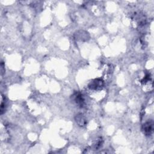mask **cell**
<instances>
[{
    "instance_id": "6da1fadb",
    "label": "cell",
    "mask_w": 154,
    "mask_h": 154,
    "mask_svg": "<svg viewBox=\"0 0 154 154\" xmlns=\"http://www.w3.org/2000/svg\"><path fill=\"white\" fill-rule=\"evenodd\" d=\"M72 100L80 107L83 108L85 105V99L83 94L79 92H75L71 96Z\"/></svg>"
},
{
    "instance_id": "7a4b0ae2",
    "label": "cell",
    "mask_w": 154,
    "mask_h": 154,
    "mask_svg": "<svg viewBox=\"0 0 154 154\" xmlns=\"http://www.w3.org/2000/svg\"><path fill=\"white\" fill-rule=\"evenodd\" d=\"M104 85V81L102 79L97 78L92 80L88 85L89 88L92 90H96L101 89Z\"/></svg>"
},
{
    "instance_id": "3957f363",
    "label": "cell",
    "mask_w": 154,
    "mask_h": 154,
    "mask_svg": "<svg viewBox=\"0 0 154 154\" xmlns=\"http://www.w3.org/2000/svg\"><path fill=\"white\" fill-rule=\"evenodd\" d=\"M142 131L146 136L151 135L153 132V122L152 120L146 122L144 123L141 128Z\"/></svg>"
},
{
    "instance_id": "277c9868",
    "label": "cell",
    "mask_w": 154,
    "mask_h": 154,
    "mask_svg": "<svg viewBox=\"0 0 154 154\" xmlns=\"http://www.w3.org/2000/svg\"><path fill=\"white\" fill-rule=\"evenodd\" d=\"M75 120L76 123L78 124V125L81 127H83V126H86L87 123L86 118L82 114H77L75 117Z\"/></svg>"
},
{
    "instance_id": "5b68a950",
    "label": "cell",
    "mask_w": 154,
    "mask_h": 154,
    "mask_svg": "<svg viewBox=\"0 0 154 154\" xmlns=\"http://www.w3.org/2000/svg\"><path fill=\"white\" fill-rule=\"evenodd\" d=\"M76 39L81 41H86L89 38L88 33L84 31H79L75 34Z\"/></svg>"
},
{
    "instance_id": "8992f818",
    "label": "cell",
    "mask_w": 154,
    "mask_h": 154,
    "mask_svg": "<svg viewBox=\"0 0 154 154\" xmlns=\"http://www.w3.org/2000/svg\"><path fill=\"white\" fill-rule=\"evenodd\" d=\"M103 144V140L101 138H99V139H98L96 143L94 144V148L95 150H97L102 147Z\"/></svg>"
},
{
    "instance_id": "52a82bcc",
    "label": "cell",
    "mask_w": 154,
    "mask_h": 154,
    "mask_svg": "<svg viewBox=\"0 0 154 154\" xmlns=\"http://www.w3.org/2000/svg\"><path fill=\"white\" fill-rule=\"evenodd\" d=\"M3 99H4V98H3V96L2 95V103H1V109H0V112H1V114H3L5 112V110H6V104H5V102H4L5 100L4 101Z\"/></svg>"
},
{
    "instance_id": "ba28073f",
    "label": "cell",
    "mask_w": 154,
    "mask_h": 154,
    "mask_svg": "<svg viewBox=\"0 0 154 154\" xmlns=\"http://www.w3.org/2000/svg\"><path fill=\"white\" fill-rule=\"evenodd\" d=\"M149 80H150V75H149V74H147V75H146L145 76V77L141 80V83H147Z\"/></svg>"
},
{
    "instance_id": "9c48e42d",
    "label": "cell",
    "mask_w": 154,
    "mask_h": 154,
    "mask_svg": "<svg viewBox=\"0 0 154 154\" xmlns=\"http://www.w3.org/2000/svg\"><path fill=\"white\" fill-rule=\"evenodd\" d=\"M1 67H2V74L3 75V74L4 72H5V71L3 70L4 69V64H3V62H2V65H1Z\"/></svg>"
}]
</instances>
